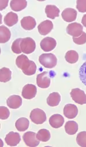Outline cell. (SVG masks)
<instances>
[{
  "label": "cell",
  "instance_id": "cell-28",
  "mask_svg": "<svg viewBox=\"0 0 86 147\" xmlns=\"http://www.w3.org/2000/svg\"><path fill=\"white\" fill-rule=\"evenodd\" d=\"M22 40V38H20L15 40L12 45V51L13 53L16 54H20L22 51L21 49V42Z\"/></svg>",
  "mask_w": 86,
  "mask_h": 147
},
{
  "label": "cell",
  "instance_id": "cell-21",
  "mask_svg": "<svg viewBox=\"0 0 86 147\" xmlns=\"http://www.w3.org/2000/svg\"><path fill=\"white\" fill-rule=\"evenodd\" d=\"M27 6V1L24 0H13L10 2L11 9L14 11H20Z\"/></svg>",
  "mask_w": 86,
  "mask_h": 147
},
{
  "label": "cell",
  "instance_id": "cell-30",
  "mask_svg": "<svg viewBox=\"0 0 86 147\" xmlns=\"http://www.w3.org/2000/svg\"><path fill=\"white\" fill-rule=\"evenodd\" d=\"M79 77L81 81L86 86V61L80 68Z\"/></svg>",
  "mask_w": 86,
  "mask_h": 147
},
{
  "label": "cell",
  "instance_id": "cell-26",
  "mask_svg": "<svg viewBox=\"0 0 86 147\" xmlns=\"http://www.w3.org/2000/svg\"><path fill=\"white\" fill-rule=\"evenodd\" d=\"M37 139L42 142H47L51 138V134L49 131L46 129H41L38 131L36 134Z\"/></svg>",
  "mask_w": 86,
  "mask_h": 147
},
{
  "label": "cell",
  "instance_id": "cell-9",
  "mask_svg": "<svg viewBox=\"0 0 86 147\" xmlns=\"http://www.w3.org/2000/svg\"><path fill=\"white\" fill-rule=\"evenodd\" d=\"M37 94V88L33 84L25 85L22 90V96L25 99L30 100L35 97Z\"/></svg>",
  "mask_w": 86,
  "mask_h": 147
},
{
  "label": "cell",
  "instance_id": "cell-31",
  "mask_svg": "<svg viewBox=\"0 0 86 147\" xmlns=\"http://www.w3.org/2000/svg\"><path fill=\"white\" fill-rule=\"evenodd\" d=\"M74 42L77 45H83L86 43V33L82 32V34L78 37H73Z\"/></svg>",
  "mask_w": 86,
  "mask_h": 147
},
{
  "label": "cell",
  "instance_id": "cell-29",
  "mask_svg": "<svg viewBox=\"0 0 86 147\" xmlns=\"http://www.w3.org/2000/svg\"><path fill=\"white\" fill-rule=\"evenodd\" d=\"M77 144L82 147H86V131L79 132L77 137Z\"/></svg>",
  "mask_w": 86,
  "mask_h": 147
},
{
  "label": "cell",
  "instance_id": "cell-24",
  "mask_svg": "<svg viewBox=\"0 0 86 147\" xmlns=\"http://www.w3.org/2000/svg\"><path fill=\"white\" fill-rule=\"evenodd\" d=\"M11 36L10 30L5 26L1 25L0 26V42L1 44L7 42Z\"/></svg>",
  "mask_w": 86,
  "mask_h": 147
},
{
  "label": "cell",
  "instance_id": "cell-19",
  "mask_svg": "<svg viewBox=\"0 0 86 147\" xmlns=\"http://www.w3.org/2000/svg\"><path fill=\"white\" fill-rule=\"evenodd\" d=\"M4 23L8 26L12 27L16 25L18 21V15L12 11H10L6 14L3 19Z\"/></svg>",
  "mask_w": 86,
  "mask_h": 147
},
{
  "label": "cell",
  "instance_id": "cell-35",
  "mask_svg": "<svg viewBox=\"0 0 86 147\" xmlns=\"http://www.w3.org/2000/svg\"><path fill=\"white\" fill-rule=\"evenodd\" d=\"M82 24L86 28V14H85L82 19Z\"/></svg>",
  "mask_w": 86,
  "mask_h": 147
},
{
  "label": "cell",
  "instance_id": "cell-7",
  "mask_svg": "<svg viewBox=\"0 0 86 147\" xmlns=\"http://www.w3.org/2000/svg\"><path fill=\"white\" fill-rule=\"evenodd\" d=\"M36 81L39 87L43 89L48 88L51 84L50 74L48 72H43L39 74L37 76Z\"/></svg>",
  "mask_w": 86,
  "mask_h": 147
},
{
  "label": "cell",
  "instance_id": "cell-34",
  "mask_svg": "<svg viewBox=\"0 0 86 147\" xmlns=\"http://www.w3.org/2000/svg\"><path fill=\"white\" fill-rule=\"evenodd\" d=\"M1 10L4 9L7 5L8 1H1Z\"/></svg>",
  "mask_w": 86,
  "mask_h": 147
},
{
  "label": "cell",
  "instance_id": "cell-5",
  "mask_svg": "<svg viewBox=\"0 0 86 147\" xmlns=\"http://www.w3.org/2000/svg\"><path fill=\"white\" fill-rule=\"evenodd\" d=\"M72 100L77 104L83 105L86 104V94L79 88L72 89L70 92Z\"/></svg>",
  "mask_w": 86,
  "mask_h": 147
},
{
  "label": "cell",
  "instance_id": "cell-25",
  "mask_svg": "<svg viewBox=\"0 0 86 147\" xmlns=\"http://www.w3.org/2000/svg\"><path fill=\"white\" fill-rule=\"evenodd\" d=\"M65 59L70 64H75L79 60V55L75 51L71 50L66 53Z\"/></svg>",
  "mask_w": 86,
  "mask_h": 147
},
{
  "label": "cell",
  "instance_id": "cell-6",
  "mask_svg": "<svg viewBox=\"0 0 86 147\" xmlns=\"http://www.w3.org/2000/svg\"><path fill=\"white\" fill-rule=\"evenodd\" d=\"M83 27L78 22H72L66 28L67 33L73 37H79L83 32Z\"/></svg>",
  "mask_w": 86,
  "mask_h": 147
},
{
  "label": "cell",
  "instance_id": "cell-12",
  "mask_svg": "<svg viewBox=\"0 0 86 147\" xmlns=\"http://www.w3.org/2000/svg\"><path fill=\"white\" fill-rule=\"evenodd\" d=\"M77 15V11L75 9L71 7L65 9L62 13V18L64 21L67 22H72L75 21Z\"/></svg>",
  "mask_w": 86,
  "mask_h": 147
},
{
  "label": "cell",
  "instance_id": "cell-18",
  "mask_svg": "<svg viewBox=\"0 0 86 147\" xmlns=\"http://www.w3.org/2000/svg\"><path fill=\"white\" fill-rule=\"evenodd\" d=\"M45 11L48 18L54 20L56 17L59 16L60 9L55 5H47L45 7Z\"/></svg>",
  "mask_w": 86,
  "mask_h": 147
},
{
  "label": "cell",
  "instance_id": "cell-1",
  "mask_svg": "<svg viewBox=\"0 0 86 147\" xmlns=\"http://www.w3.org/2000/svg\"><path fill=\"white\" fill-rule=\"evenodd\" d=\"M16 64L25 75L32 76L36 72L37 67L36 64L33 61H30L28 57L24 55H20L16 58Z\"/></svg>",
  "mask_w": 86,
  "mask_h": 147
},
{
  "label": "cell",
  "instance_id": "cell-23",
  "mask_svg": "<svg viewBox=\"0 0 86 147\" xmlns=\"http://www.w3.org/2000/svg\"><path fill=\"white\" fill-rule=\"evenodd\" d=\"M66 132L69 135H74L78 131V124L74 121H68L65 124Z\"/></svg>",
  "mask_w": 86,
  "mask_h": 147
},
{
  "label": "cell",
  "instance_id": "cell-10",
  "mask_svg": "<svg viewBox=\"0 0 86 147\" xmlns=\"http://www.w3.org/2000/svg\"><path fill=\"white\" fill-rule=\"evenodd\" d=\"M56 41L52 37H45L40 42V47L43 51L50 52L53 50L56 47Z\"/></svg>",
  "mask_w": 86,
  "mask_h": 147
},
{
  "label": "cell",
  "instance_id": "cell-4",
  "mask_svg": "<svg viewBox=\"0 0 86 147\" xmlns=\"http://www.w3.org/2000/svg\"><path fill=\"white\" fill-rule=\"evenodd\" d=\"M20 46L22 52L25 54H30L33 53L36 47L35 41L30 37L22 38Z\"/></svg>",
  "mask_w": 86,
  "mask_h": 147
},
{
  "label": "cell",
  "instance_id": "cell-32",
  "mask_svg": "<svg viewBox=\"0 0 86 147\" xmlns=\"http://www.w3.org/2000/svg\"><path fill=\"white\" fill-rule=\"evenodd\" d=\"M10 115V112L8 108L4 106L0 107V119L1 120H6Z\"/></svg>",
  "mask_w": 86,
  "mask_h": 147
},
{
  "label": "cell",
  "instance_id": "cell-2",
  "mask_svg": "<svg viewBox=\"0 0 86 147\" xmlns=\"http://www.w3.org/2000/svg\"><path fill=\"white\" fill-rule=\"evenodd\" d=\"M39 63L45 68L52 69L56 67L58 59L56 56L52 53H43L39 56Z\"/></svg>",
  "mask_w": 86,
  "mask_h": 147
},
{
  "label": "cell",
  "instance_id": "cell-16",
  "mask_svg": "<svg viewBox=\"0 0 86 147\" xmlns=\"http://www.w3.org/2000/svg\"><path fill=\"white\" fill-rule=\"evenodd\" d=\"M21 25L22 28L26 30H31L33 29L36 25L35 19L31 16H26L21 20Z\"/></svg>",
  "mask_w": 86,
  "mask_h": 147
},
{
  "label": "cell",
  "instance_id": "cell-22",
  "mask_svg": "<svg viewBox=\"0 0 86 147\" xmlns=\"http://www.w3.org/2000/svg\"><path fill=\"white\" fill-rule=\"evenodd\" d=\"M29 125V121L28 119L25 117H21L18 119L15 123L16 129L20 132L25 131L28 129Z\"/></svg>",
  "mask_w": 86,
  "mask_h": 147
},
{
  "label": "cell",
  "instance_id": "cell-20",
  "mask_svg": "<svg viewBox=\"0 0 86 147\" xmlns=\"http://www.w3.org/2000/svg\"><path fill=\"white\" fill-rule=\"evenodd\" d=\"M61 101V96L58 92H53L51 93L47 99V102L50 107L58 106Z\"/></svg>",
  "mask_w": 86,
  "mask_h": 147
},
{
  "label": "cell",
  "instance_id": "cell-17",
  "mask_svg": "<svg viewBox=\"0 0 86 147\" xmlns=\"http://www.w3.org/2000/svg\"><path fill=\"white\" fill-rule=\"evenodd\" d=\"M64 123V119L59 114H55L51 116L49 119L50 125L55 129L59 128L63 126Z\"/></svg>",
  "mask_w": 86,
  "mask_h": 147
},
{
  "label": "cell",
  "instance_id": "cell-14",
  "mask_svg": "<svg viewBox=\"0 0 86 147\" xmlns=\"http://www.w3.org/2000/svg\"><path fill=\"white\" fill-rule=\"evenodd\" d=\"M64 115L69 119L75 118L78 114V107L72 104H68L65 105L63 110Z\"/></svg>",
  "mask_w": 86,
  "mask_h": 147
},
{
  "label": "cell",
  "instance_id": "cell-11",
  "mask_svg": "<svg viewBox=\"0 0 86 147\" xmlns=\"http://www.w3.org/2000/svg\"><path fill=\"white\" fill-rule=\"evenodd\" d=\"M21 141V138L19 134L14 132H10L6 135L5 138V142L7 145L10 147L17 146Z\"/></svg>",
  "mask_w": 86,
  "mask_h": 147
},
{
  "label": "cell",
  "instance_id": "cell-13",
  "mask_svg": "<svg viewBox=\"0 0 86 147\" xmlns=\"http://www.w3.org/2000/svg\"><path fill=\"white\" fill-rule=\"evenodd\" d=\"M53 28V25L51 21L48 20L41 22L37 27L39 33L42 36L49 34Z\"/></svg>",
  "mask_w": 86,
  "mask_h": 147
},
{
  "label": "cell",
  "instance_id": "cell-3",
  "mask_svg": "<svg viewBox=\"0 0 86 147\" xmlns=\"http://www.w3.org/2000/svg\"><path fill=\"white\" fill-rule=\"evenodd\" d=\"M31 121L37 125L43 124L47 120V116L44 111L39 108L33 109L30 113Z\"/></svg>",
  "mask_w": 86,
  "mask_h": 147
},
{
  "label": "cell",
  "instance_id": "cell-27",
  "mask_svg": "<svg viewBox=\"0 0 86 147\" xmlns=\"http://www.w3.org/2000/svg\"><path fill=\"white\" fill-rule=\"evenodd\" d=\"M12 78L11 71L6 67L0 69V81L1 82H7Z\"/></svg>",
  "mask_w": 86,
  "mask_h": 147
},
{
  "label": "cell",
  "instance_id": "cell-15",
  "mask_svg": "<svg viewBox=\"0 0 86 147\" xmlns=\"http://www.w3.org/2000/svg\"><path fill=\"white\" fill-rule=\"evenodd\" d=\"M22 103V98L18 95L10 96L6 100L7 105L11 109H16L19 108Z\"/></svg>",
  "mask_w": 86,
  "mask_h": 147
},
{
  "label": "cell",
  "instance_id": "cell-8",
  "mask_svg": "<svg viewBox=\"0 0 86 147\" xmlns=\"http://www.w3.org/2000/svg\"><path fill=\"white\" fill-rule=\"evenodd\" d=\"M22 139L28 147H35L39 146L40 141L37 139L36 135L33 132H27L22 136Z\"/></svg>",
  "mask_w": 86,
  "mask_h": 147
},
{
  "label": "cell",
  "instance_id": "cell-33",
  "mask_svg": "<svg viewBox=\"0 0 86 147\" xmlns=\"http://www.w3.org/2000/svg\"><path fill=\"white\" fill-rule=\"evenodd\" d=\"M77 8L79 12H86V1H77Z\"/></svg>",
  "mask_w": 86,
  "mask_h": 147
}]
</instances>
